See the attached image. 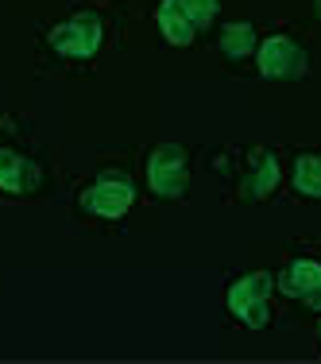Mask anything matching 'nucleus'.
Instances as JSON below:
<instances>
[{"mask_svg":"<svg viewBox=\"0 0 321 364\" xmlns=\"http://www.w3.org/2000/svg\"><path fill=\"white\" fill-rule=\"evenodd\" d=\"M271 275L267 272H251L244 279L236 283V287H229V310L240 318L244 326L251 329H263L267 326V294H271Z\"/></svg>","mask_w":321,"mask_h":364,"instance_id":"1","label":"nucleus"},{"mask_svg":"<svg viewBox=\"0 0 321 364\" xmlns=\"http://www.w3.org/2000/svg\"><path fill=\"white\" fill-rule=\"evenodd\" d=\"M186 151L178 144L155 147L151 163H147V182L159 198H182L186 194Z\"/></svg>","mask_w":321,"mask_h":364,"instance_id":"2","label":"nucleus"},{"mask_svg":"<svg viewBox=\"0 0 321 364\" xmlns=\"http://www.w3.org/2000/svg\"><path fill=\"white\" fill-rule=\"evenodd\" d=\"M101 20L97 16H77V20H66L50 31V47L66 58H89L93 50L101 47Z\"/></svg>","mask_w":321,"mask_h":364,"instance_id":"3","label":"nucleus"},{"mask_svg":"<svg viewBox=\"0 0 321 364\" xmlns=\"http://www.w3.org/2000/svg\"><path fill=\"white\" fill-rule=\"evenodd\" d=\"M259 74L263 77H302L306 74V50L286 36H271L259 47Z\"/></svg>","mask_w":321,"mask_h":364,"instance_id":"4","label":"nucleus"},{"mask_svg":"<svg viewBox=\"0 0 321 364\" xmlns=\"http://www.w3.org/2000/svg\"><path fill=\"white\" fill-rule=\"evenodd\" d=\"M128 205H132V182L120 175H109L85 190V210L97 218H120V213H128Z\"/></svg>","mask_w":321,"mask_h":364,"instance_id":"5","label":"nucleus"},{"mask_svg":"<svg viewBox=\"0 0 321 364\" xmlns=\"http://www.w3.org/2000/svg\"><path fill=\"white\" fill-rule=\"evenodd\" d=\"M283 291L290 299H302L306 306L321 310V267L310 264V259H294L283 272Z\"/></svg>","mask_w":321,"mask_h":364,"instance_id":"6","label":"nucleus"},{"mask_svg":"<svg viewBox=\"0 0 321 364\" xmlns=\"http://www.w3.org/2000/svg\"><path fill=\"white\" fill-rule=\"evenodd\" d=\"M31 182H36V167H31L23 155L0 151V190H8V194H23V190H31Z\"/></svg>","mask_w":321,"mask_h":364,"instance_id":"7","label":"nucleus"},{"mask_svg":"<svg viewBox=\"0 0 321 364\" xmlns=\"http://www.w3.org/2000/svg\"><path fill=\"white\" fill-rule=\"evenodd\" d=\"M275 182H279V163H275V155H259L251 178L244 182V198H263V194H271Z\"/></svg>","mask_w":321,"mask_h":364,"instance_id":"8","label":"nucleus"},{"mask_svg":"<svg viewBox=\"0 0 321 364\" xmlns=\"http://www.w3.org/2000/svg\"><path fill=\"white\" fill-rule=\"evenodd\" d=\"M251 47H256V28L251 23H229L221 31V50L229 58H244L251 55Z\"/></svg>","mask_w":321,"mask_h":364,"instance_id":"9","label":"nucleus"},{"mask_svg":"<svg viewBox=\"0 0 321 364\" xmlns=\"http://www.w3.org/2000/svg\"><path fill=\"white\" fill-rule=\"evenodd\" d=\"M294 186L306 198H321V155H302L294 167Z\"/></svg>","mask_w":321,"mask_h":364,"instance_id":"10","label":"nucleus"},{"mask_svg":"<svg viewBox=\"0 0 321 364\" xmlns=\"http://www.w3.org/2000/svg\"><path fill=\"white\" fill-rule=\"evenodd\" d=\"M175 4L186 12V20L194 23V31L197 28H210L213 16H217V0H175Z\"/></svg>","mask_w":321,"mask_h":364,"instance_id":"11","label":"nucleus"}]
</instances>
